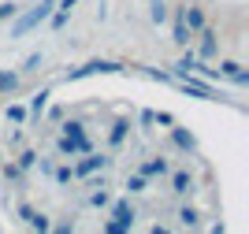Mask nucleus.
Wrapping results in <instances>:
<instances>
[{
	"mask_svg": "<svg viewBox=\"0 0 249 234\" xmlns=\"http://www.w3.org/2000/svg\"><path fill=\"white\" fill-rule=\"evenodd\" d=\"M52 8H56V0H41V4H37V8H30V11L19 8V15L11 19V34H8V37L15 41V37H26L30 30H37V26L52 15Z\"/></svg>",
	"mask_w": 249,
	"mask_h": 234,
	"instance_id": "1",
	"label": "nucleus"
},
{
	"mask_svg": "<svg viewBox=\"0 0 249 234\" xmlns=\"http://www.w3.org/2000/svg\"><path fill=\"white\" fill-rule=\"evenodd\" d=\"M108 163H112V156H104V153H93V149H89V153L74 156V163H71V175H74V179H89L93 171H104Z\"/></svg>",
	"mask_w": 249,
	"mask_h": 234,
	"instance_id": "2",
	"label": "nucleus"
},
{
	"mask_svg": "<svg viewBox=\"0 0 249 234\" xmlns=\"http://www.w3.org/2000/svg\"><path fill=\"white\" fill-rule=\"evenodd\" d=\"M119 71H123V63H115V60H89V63H82V67L67 71L63 78L78 82V78H89V74H119Z\"/></svg>",
	"mask_w": 249,
	"mask_h": 234,
	"instance_id": "3",
	"label": "nucleus"
},
{
	"mask_svg": "<svg viewBox=\"0 0 249 234\" xmlns=\"http://www.w3.org/2000/svg\"><path fill=\"white\" fill-rule=\"evenodd\" d=\"M178 86H182V93L197 97V101H223V97L216 93V86H212V82H197V78H194V71L182 74V78H178Z\"/></svg>",
	"mask_w": 249,
	"mask_h": 234,
	"instance_id": "4",
	"label": "nucleus"
},
{
	"mask_svg": "<svg viewBox=\"0 0 249 234\" xmlns=\"http://www.w3.org/2000/svg\"><path fill=\"white\" fill-rule=\"evenodd\" d=\"M178 19H182V26H186L194 37H197V30H205V26H208L205 8H201V4H194V0H186V4L178 8Z\"/></svg>",
	"mask_w": 249,
	"mask_h": 234,
	"instance_id": "5",
	"label": "nucleus"
},
{
	"mask_svg": "<svg viewBox=\"0 0 249 234\" xmlns=\"http://www.w3.org/2000/svg\"><path fill=\"white\" fill-rule=\"evenodd\" d=\"M197 49H194V52H197V60H216V56H219V34L216 30H212V26H205V30H197Z\"/></svg>",
	"mask_w": 249,
	"mask_h": 234,
	"instance_id": "6",
	"label": "nucleus"
},
{
	"mask_svg": "<svg viewBox=\"0 0 249 234\" xmlns=\"http://www.w3.org/2000/svg\"><path fill=\"white\" fill-rule=\"evenodd\" d=\"M89 149H93V142H89V138H67V134H63L60 142H56V153L67 156V160H74V156H82V153H89Z\"/></svg>",
	"mask_w": 249,
	"mask_h": 234,
	"instance_id": "7",
	"label": "nucleus"
},
{
	"mask_svg": "<svg viewBox=\"0 0 249 234\" xmlns=\"http://www.w3.org/2000/svg\"><path fill=\"white\" fill-rule=\"evenodd\" d=\"M194 190H197V179L190 171H171V194L175 197H194Z\"/></svg>",
	"mask_w": 249,
	"mask_h": 234,
	"instance_id": "8",
	"label": "nucleus"
},
{
	"mask_svg": "<svg viewBox=\"0 0 249 234\" xmlns=\"http://www.w3.org/2000/svg\"><path fill=\"white\" fill-rule=\"evenodd\" d=\"M108 204H112V216H108V219H115L123 231H130V227H134V216H138L134 204L130 201H108Z\"/></svg>",
	"mask_w": 249,
	"mask_h": 234,
	"instance_id": "9",
	"label": "nucleus"
},
{
	"mask_svg": "<svg viewBox=\"0 0 249 234\" xmlns=\"http://www.w3.org/2000/svg\"><path fill=\"white\" fill-rule=\"evenodd\" d=\"M219 74H223V78H231L234 86H246V82H249L246 63H238V60H219Z\"/></svg>",
	"mask_w": 249,
	"mask_h": 234,
	"instance_id": "10",
	"label": "nucleus"
},
{
	"mask_svg": "<svg viewBox=\"0 0 249 234\" xmlns=\"http://www.w3.org/2000/svg\"><path fill=\"white\" fill-rule=\"evenodd\" d=\"M167 130H171V145H175V149H182V153H197V138H194L186 126H175V123H171Z\"/></svg>",
	"mask_w": 249,
	"mask_h": 234,
	"instance_id": "11",
	"label": "nucleus"
},
{
	"mask_svg": "<svg viewBox=\"0 0 249 234\" xmlns=\"http://www.w3.org/2000/svg\"><path fill=\"white\" fill-rule=\"evenodd\" d=\"M126 134H130V119L123 115V119L112 123V130H108V145H112V149H119V145L126 142Z\"/></svg>",
	"mask_w": 249,
	"mask_h": 234,
	"instance_id": "12",
	"label": "nucleus"
},
{
	"mask_svg": "<svg viewBox=\"0 0 249 234\" xmlns=\"http://www.w3.org/2000/svg\"><path fill=\"white\" fill-rule=\"evenodd\" d=\"M178 227H190V231H197L201 227V208H194V204H182V208H178Z\"/></svg>",
	"mask_w": 249,
	"mask_h": 234,
	"instance_id": "13",
	"label": "nucleus"
},
{
	"mask_svg": "<svg viewBox=\"0 0 249 234\" xmlns=\"http://www.w3.org/2000/svg\"><path fill=\"white\" fill-rule=\"evenodd\" d=\"M49 97H52V90H49V86H45V90H37V93H34L30 108H26V119H41V112H45V104H49Z\"/></svg>",
	"mask_w": 249,
	"mask_h": 234,
	"instance_id": "14",
	"label": "nucleus"
},
{
	"mask_svg": "<svg viewBox=\"0 0 249 234\" xmlns=\"http://www.w3.org/2000/svg\"><path fill=\"white\" fill-rule=\"evenodd\" d=\"M171 171V163L164 160V156H156V160H145L142 167H138V175H145V179H153V175H167Z\"/></svg>",
	"mask_w": 249,
	"mask_h": 234,
	"instance_id": "15",
	"label": "nucleus"
},
{
	"mask_svg": "<svg viewBox=\"0 0 249 234\" xmlns=\"http://www.w3.org/2000/svg\"><path fill=\"white\" fill-rule=\"evenodd\" d=\"M19 82H22L19 71H0V93H15V90H19Z\"/></svg>",
	"mask_w": 249,
	"mask_h": 234,
	"instance_id": "16",
	"label": "nucleus"
},
{
	"mask_svg": "<svg viewBox=\"0 0 249 234\" xmlns=\"http://www.w3.org/2000/svg\"><path fill=\"white\" fill-rule=\"evenodd\" d=\"M171 41H175L178 49H186L190 41H194V34H190L186 26H182V19H178V15H175V30H171Z\"/></svg>",
	"mask_w": 249,
	"mask_h": 234,
	"instance_id": "17",
	"label": "nucleus"
},
{
	"mask_svg": "<svg viewBox=\"0 0 249 234\" xmlns=\"http://www.w3.org/2000/svg\"><path fill=\"white\" fill-rule=\"evenodd\" d=\"M108 201H112V194L104 190V182H93V194H89V204H93V208H108Z\"/></svg>",
	"mask_w": 249,
	"mask_h": 234,
	"instance_id": "18",
	"label": "nucleus"
},
{
	"mask_svg": "<svg viewBox=\"0 0 249 234\" xmlns=\"http://www.w3.org/2000/svg\"><path fill=\"white\" fill-rule=\"evenodd\" d=\"M149 19L160 26V22H167V0H149Z\"/></svg>",
	"mask_w": 249,
	"mask_h": 234,
	"instance_id": "19",
	"label": "nucleus"
},
{
	"mask_svg": "<svg viewBox=\"0 0 249 234\" xmlns=\"http://www.w3.org/2000/svg\"><path fill=\"white\" fill-rule=\"evenodd\" d=\"M15 163L22 167V175L30 171L34 163H37V149H22V153H15Z\"/></svg>",
	"mask_w": 249,
	"mask_h": 234,
	"instance_id": "20",
	"label": "nucleus"
},
{
	"mask_svg": "<svg viewBox=\"0 0 249 234\" xmlns=\"http://www.w3.org/2000/svg\"><path fill=\"white\" fill-rule=\"evenodd\" d=\"M63 134H67V138H89L82 119H67V123H63Z\"/></svg>",
	"mask_w": 249,
	"mask_h": 234,
	"instance_id": "21",
	"label": "nucleus"
},
{
	"mask_svg": "<svg viewBox=\"0 0 249 234\" xmlns=\"http://www.w3.org/2000/svg\"><path fill=\"white\" fill-rule=\"evenodd\" d=\"M149 182H145V175H126V194H145Z\"/></svg>",
	"mask_w": 249,
	"mask_h": 234,
	"instance_id": "22",
	"label": "nucleus"
},
{
	"mask_svg": "<svg viewBox=\"0 0 249 234\" xmlns=\"http://www.w3.org/2000/svg\"><path fill=\"white\" fill-rule=\"evenodd\" d=\"M26 223H30L34 231H52V219H49V216H45V212H37V208H34V212H30V219H26Z\"/></svg>",
	"mask_w": 249,
	"mask_h": 234,
	"instance_id": "23",
	"label": "nucleus"
},
{
	"mask_svg": "<svg viewBox=\"0 0 249 234\" xmlns=\"http://www.w3.org/2000/svg\"><path fill=\"white\" fill-rule=\"evenodd\" d=\"M8 123H15V126H22V123H26V108H22V104H8Z\"/></svg>",
	"mask_w": 249,
	"mask_h": 234,
	"instance_id": "24",
	"label": "nucleus"
},
{
	"mask_svg": "<svg viewBox=\"0 0 249 234\" xmlns=\"http://www.w3.org/2000/svg\"><path fill=\"white\" fill-rule=\"evenodd\" d=\"M52 179H56V186H67L74 179L71 175V163H63V167H52Z\"/></svg>",
	"mask_w": 249,
	"mask_h": 234,
	"instance_id": "25",
	"label": "nucleus"
},
{
	"mask_svg": "<svg viewBox=\"0 0 249 234\" xmlns=\"http://www.w3.org/2000/svg\"><path fill=\"white\" fill-rule=\"evenodd\" d=\"M41 67V52H30L26 60H22V67H19V74H30V71H37Z\"/></svg>",
	"mask_w": 249,
	"mask_h": 234,
	"instance_id": "26",
	"label": "nucleus"
},
{
	"mask_svg": "<svg viewBox=\"0 0 249 234\" xmlns=\"http://www.w3.org/2000/svg\"><path fill=\"white\" fill-rule=\"evenodd\" d=\"M15 15H19V4H15V0H4V4H0V22L15 19Z\"/></svg>",
	"mask_w": 249,
	"mask_h": 234,
	"instance_id": "27",
	"label": "nucleus"
},
{
	"mask_svg": "<svg viewBox=\"0 0 249 234\" xmlns=\"http://www.w3.org/2000/svg\"><path fill=\"white\" fill-rule=\"evenodd\" d=\"M4 175H8V179H11V182H22V167H19V163H4Z\"/></svg>",
	"mask_w": 249,
	"mask_h": 234,
	"instance_id": "28",
	"label": "nucleus"
},
{
	"mask_svg": "<svg viewBox=\"0 0 249 234\" xmlns=\"http://www.w3.org/2000/svg\"><path fill=\"white\" fill-rule=\"evenodd\" d=\"M153 123H156V126H171L175 115H171V112H153Z\"/></svg>",
	"mask_w": 249,
	"mask_h": 234,
	"instance_id": "29",
	"label": "nucleus"
},
{
	"mask_svg": "<svg viewBox=\"0 0 249 234\" xmlns=\"http://www.w3.org/2000/svg\"><path fill=\"white\" fill-rule=\"evenodd\" d=\"M145 78H153V82H171V74H167V71H156V67H145Z\"/></svg>",
	"mask_w": 249,
	"mask_h": 234,
	"instance_id": "30",
	"label": "nucleus"
},
{
	"mask_svg": "<svg viewBox=\"0 0 249 234\" xmlns=\"http://www.w3.org/2000/svg\"><path fill=\"white\" fill-rule=\"evenodd\" d=\"M104 231H108V234H126V231H123V227L115 223V219H104Z\"/></svg>",
	"mask_w": 249,
	"mask_h": 234,
	"instance_id": "31",
	"label": "nucleus"
},
{
	"mask_svg": "<svg viewBox=\"0 0 249 234\" xmlns=\"http://www.w3.org/2000/svg\"><path fill=\"white\" fill-rule=\"evenodd\" d=\"M34 167H41V175H52V167H56V163H52V160H37Z\"/></svg>",
	"mask_w": 249,
	"mask_h": 234,
	"instance_id": "32",
	"label": "nucleus"
},
{
	"mask_svg": "<svg viewBox=\"0 0 249 234\" xmlns=\"http://www.w3.org/2000/svg\"><path fill=\"white\" fill-rule=\"evenodd\" d=\"M30 212H34V204H19V219H22V223L30 219Z\"/></svg>",
	"mask_w": 249,
	"mask_h": 234,
	"instance_id": "33",
	"label": "nucleus"
}]
</instances>
